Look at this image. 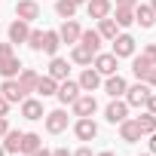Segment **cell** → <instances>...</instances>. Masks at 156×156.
I'll use <instances>...</instances> for the list:
<instances>
[{"mask_svg": "<svg viewBox=\"0 0 156 156\" xmlns=\"http://www.w3.org/2000/svg\"><path fill=\"white\" fill-rule=\"evenodd\" d=\"M150 92H153V89H150L144 80H138L135 86H126V104H129V107H144V101H147Z\"/></svg>", "mask_w": 156, "mask_h": 156, "instance_id": "6da1fadb", "label": "cell"}, {"mask_svg": "<svg viewBox=\"0 0 156 156\" xmlns=\"http://www.w3.org/2000/svg\"><path fill=\"white\" fill-rule=\"evenodd\" d=\"M73 135L80 138V141H95V138H98V122H95L92 116H76Z\"/></svg>", "mask_w": 156, "mask_h": 156, "instance_id": "7a4b0ae2", "label": "cell"}, {"mask_svg": "<svg viewBox=\"0 0 156 156\" xmlns=\"http://www.w3.org/2000/svg\"><path fill=\"white\" fill-rule=\"evenodd\" d=\"M92 67H95L101 76H110V73H116V67H119V58H116L113 52H98V55L92 58Z\"/></svg>", "mask_w": 156, "mask_h": 156, "instance_id": "3957f363", "label": "cell"}, {"mask_svg": "<svg viewBox=\"0 0 156 156\" xmlns=\"http://www.w3.org/2000/svg\"><path fill=\"white\" fill-rule=\"evenodd\" d=\"M16 19H22V22H37L40 19V3L37 0H19L16 3Z\"/></svg>", "mask_w": 156, "mask_h": 156, "instance_id": "277c9868", "label": "cell"}, {"mask_svg": "<svg viewBox=\"0 0 156 156\" xmlns=\"http://www.w3.org/2000/svg\"><path fill=\"white\" fill-rule=\"evenodd\" d=\"M80 83H73V80H61L58 83V92H55V98L61 101V104H73L76 98H80Z\"/></svg>", "mask_w": 156, "mask_h": 156, "instance_id": "5b68a950", "label": "cell"}, {"mask_svg": "<svg viewBox=\"0 0 156 156\" xmlns=\"http://www.w3.org/2000/svg\"><path fill=\"white\" fill-rule=\"evenodd\" d=\"M110 43H113V55H116V58H132V55H135V37L116 34Z\"/></svg>", "mask_w": 156, "mask_h": 156, "instance_id": "8992f818", "label": "cell"}, {"mask_svg": "<svg viewBox=\"0 0 156 156\" xmlns=\"http://www.w3.org/2000/svg\"><path fill=\"white\" fill-rule=\"evenodd\" d=\"M0 95H3L9 104H22L28 95H25V89L19 86V80H3V86H0Z\"/></svg>", "mask_w": 156, "mask_h": 156, "instance_id": "52a82bcc", "label": "cell"}, {"mask_svg": "<svg viewBox=\"0 0 156 156\" xmlns=\"http://www.w3.org/2000/svg\"><path fill=\"white\" fill-rule=\"evenodd\" d=\"M104 116H107V122H113V126H119L126 116H129V104L126 101H119V98H113L110 104H107V110H104Z\"/></svg>", "mask_w": 156, "mask_h": 156, "instance_id": "ba28073f", "label": "cell"}, {"mask_svg": "<svg viewBox=\"0 0 156 156\" xmlns=\"http://www.w3.org/2000/svg\"><path fill=\"white\" fill-rule=\"evenodd\" d=\"M67 129V113L64 110H49L46 113V132L49 135H61Z\"/></svg>", "mask_w": 156, "mask_h": 156, "instance_id": "9c48e42d", "label": "cell"}, {"mask_svg": "<svg viewBox=\"0 0 156 156\" xmlns=\"http://www.w3.org/2000/svg\"><path fill=\"white\" fill-rule=\"evenodd\" d=\"M76 83H80V89H83V92H95V89L101 86V73L89 64V67L80 73V80H76Z\"/></svg>", "mask_w": 156, "mask_h": 156, "instance_id": "30bf717a", "label": "cell"}, {"mask_svg": "<svg viewBox=\"0 0 156 156\" xmlns=\"http://www.w3.org/2000/svg\"><path fill=\"white\" fill-rule=\"evenodd\" d=\"M80 31H83V28L76 25L73 19H64V25L58 28V37H61V43H70V46H73V43H80Z\"/></svg>", "mask_w": 156, "mask_h": 156, "instance_id": "8fae6325", "label": "cell"}, {"mask_svg": "<svg viewBox=\"0 0 156 156\" xmlns=\"http://www.w3.org/2000/svg\"><path fill=\"white\" fill-rule=\"evenodd\" d=\"M95 110H98V101H95L92 92H89V95H80V98L73 101V113H76V116H92Z\"/></svg>", "mask_w": 156, "mask_h": 156, "instance_id": "7c38bea8", "label": "cell"}, {"mask_svg": "<svg viewBox=\"0 0 156 156\" xmlns=\"http://www.w3.org/2000/svg\"><path fill=\"white\" fill-rule=\"evenodd\" d=\"M22 116L31 119V122H34V119H43V116H46V113H43V101H40V98H25V101H22Z\"/></svg>", "mask_w": 156, "mask_h": 156, "instance_id": "4fadbf2b", "label": "cell"}, {"mask_svg": "<svg viewBox=\"0 0 156 156\" xmlns=\"http://www.w3.org/2000/svg\"><path fill=\"white\" fill-rule=\"evenodd\" d=\"M86 12H89V19H107L113 12V3H110V0H89Z\"/></svg>", "mask_w": 156, "mask_h": 156, "instance_id": "5bb4252c", "label": "cell"}, {"mask_svg": "<svg viewBox=\"0 0 156 156\" xmlns=\"http://www.w3.org/2000/svg\"><path fill=\"white\" fill-rule=\"evenodd\" d=\"M119 138H122L126 144H135V141H141V129H138V122L126 116V119L119 122Z\"/></svg>", "mask_w": 156, "mask_h": 156, "instance_id": "9a60e30c", "label": "cell"}, {"mask_svg": "<svg viewBox=\"0 0 156 156\" xmlns=\"http://www.w3.org/2000/svg\"><path fill=\"white\" fill-rule=\"evenodd\" d=\"M95 55H98V52H92L89 46H83V43H73V52H70V61H73V64H83V67H89Z\"/></svg>", "mask_w": 156, "mask_h": 156, "instance_id": "2e32d148", "label": "cell"}, {"mask_svg": "<svg viewBox=\"0 0 156 156\" xmlns=\"http://www.w3.org/2000/svg\"><path fill=\"white\" fill-rule=\"evenodd\" d=\"M104 92H107L110 98H122V95H126V80H122L119 73H110L107 80H104Z\"/></svg>", "mask_w": 156, "mask_h": 156, "instance_id": "e0dca14e", "label": "cell"}, {"mask_svg": "<svg viewBox=\"0 0 156 156\" xmlns=\"http://www.w3.org/2000/svg\"><path fill=\"white\" fill-rule=\"evenodd\" d=\"M135 22H138L141 28H153V25H156V12L150 9V3H138V6H135Z\"/></svg>", "mask_w": 156, "mask_h": 156, "instance_id": "ac0fdd59", "label": "cell"}, {"mask_svg": "<svg viewBox=\"0 0 156 156\" xmlns=\"http://www.w3.org/2000/svg\"><path fill=\"white\" fill-rule=\"evenodd\" d=\"M28 34H31V25H28V22L16 19V22L9 25V43H28Z\"/></svg>", "mask_w": 156, "mask_h": 156, "instance_id": "d6986e66", "label": "cell"}, {"mask_svg": "<svg viewBox=\"0 0 156 156\" xmlns=\"http://www.w3.org/2000/svg\"><path fill=\"white\" fill-rule=\"evenodd\" d=\"M19 73H22V61L16 55H9V58L0 61V76H3V80H16Z\"/></svg>", "mask_w": 156, "mask_h": 156, "instance_id": "ffe728a7", "label": "cell"}, {"mask_svg": "<svg viewBox=\"0 0 156 156\" xmlns=\"http://www.w3.org/2000/svg\"><path fill=\"white\" fill-rule=\"evenodd\" d=\"M22 138H25V132H16V129H9L6 135H3V150L6 153H22Z\"/></svg>", "mask_w": 156, "mask_h": 156, "instance_id": "44dd1931", "label": "cell"}, {"mask_svg": "<svg viewBox=\"0 0 156 156\" xmlns=\"http://www.w3.org/2000/svg\"><path fill=\"white\" fill-rule=\"evenodd\" d=\"M16 80H19V86H22V89H25V95H28V92H34V89H37L40 73H37V70H31V67H22V73L16 76Z\"/></svg>", "mask_w": 156, "mask_h": 156, "instance_id": "7402d4cb", "label": "cell"}, {"mask_svg": "<svg viewBox=\"0 0 156 156\" xmlns=\"http://www.w3.org/2000/svg\"><path fill=\"white\" fill-rule=\"evenodd\" d=\"M40 98H52L55 92H58V80H52V76L46 73V76H40V80H37V89H34Z\"/></svg>", "mask_w": 156, "mask_h": 156, "instance_id": "603a6c76", "label": "cell"}, {"mask_svg": "<svg viewBox=\"0 0 156 156\" xmlns=\"http://www.w3.org/2000/svg\"><path fill=\"white\" fill-rule=\"evenodd\" d=\"M67 70H70V67H67V61H64V58H58V55H52V61H49V76H52V80H58V83H61V80H67Z\"/></svg>", "mask_w": 156, "mask_h": 156, "instance_id": "cb8c5ba5", "label": "cell"}, {"mask_svg": "<svg viewBox=\"0 0 156 156\" xmlns=\"http://www.w3.org/2000/svg\"><path fill=\"white\" fill-rule=\"evenodd\" d=\"M150 67H153V61H150V58H144V55H132V73L138 76V80H147Z\"/></svg>", "mask_w": 156, "mask_h": 156, "instance_id": "d4e9b609", "label": "cell"}, {"mask_svg": "<svg viewBox=\"0 0 156 156\" xmlns=\"http://www.w3.org/2000/svg\"><path fill=\"white\" fill-rule=\"evenodd\" d=\"M110 19H113L119 28H129V25H135V9H129V6H116V9L110 12Z\"/></svg>", "mask_w": 156, "mask_h": 156, "instance_id": "484cf974", "label": "cell"}, {"mask_svg": "<svg viewBox=\"0 0 156 156\" xmlns=\"http://www.w3.org/2000/svg\"><path fill=\"white\" fill-rule=\"evenodd\" d=\"M98 34H101V40H113L116 34H119V25L107 16V19H98Z\"/></svg>", "mask_w": 156, "mask_h": 156, "instance_id": "4316f807", "label": "cell"}, {"mask_svg": "<svg viewBox=\"0 0 156 156\" xmlns=\"http://www.w3.org/2000/svg\"><path fill=\"white\" fill-rule=\"evenodd\" d=\"M58 46H61V37H58V31H43V49H40V52H46V55H55V52H58Z\"/></svg>", "mask_w": 156, "mask_h": 156, "instance_id": "83f0119b", "label": "cell"}, {"mask_svg": "<svg viewBox=\"0 0 156 156\" xmlns=\"http://www.w3.org/2000/svg\"><path fill=\"white\" fill-rule=\"evenodd\" d=\"M40 147H43V138H40L37 132H25V138H22V153L31 156V153L40 150Z\"/></svg>", "mask_w": 156, "mask_h": 156, "instance_id": "f1b7e54d", "label": "cell"}, {"mask_svg": "<svg viewBox=\"0 0 156 156\" xmlns=\"http://www.w3.org/2000/svg\"><path fill=\"white\" fill-rule=\"evenodd\" d=\"M80 43L89 46L92 52H98V49H101V34H98V31H80Z\"/></svg>", "mask_w": 156, "mask_h": 156, "instance_id": "f546056e", "label": "cell"}, {"mask_svg": "<svg viewBox=\"0 0 156 156\" xmlns=\"http://www.w3.org/2000/svg\"><path fill=\"white\" fill-rule=\"evenodd\" d=\"M135 122H138L141 135H150V132H156V113H150V110H147V113H141Z\"/></svg>", "mask_w": 156, "mask_h": 156, "instance_id": "4dcf8cb0", "label": "cell"}, {"mask_svg": "<svg viewBox=\"0 0 156 156\" xmlns=\"http://www.w3.org/2000/svg\"><path fill=\"white\" fill-rule=\"evenodd\" d=\"M55 12L61 19H73L76 16V3H73V0H55Z\"/></svg>", "mask_w": 156, "mask_h": 156, "instance_id": "1f68e13d", "label": "cell"}, {"mask_svg": "<svg viewBox=\"0 0 156 156\" xmlns=\"http://www.w3.org/2000/svg\"><path fill=\"white\" fill-rule=\"evenodd\" d=\"M28 46H31L34 52H40V49H43V31L31 28V34H28Z\"/></svg>", "mask_w": 156, "mask_h": 156, "instance_id": "d6a6232c", "label": "cell"}, {"mask_svg": "<svg viewBox=\"0 0 156 156\" xmlns=\"http://www.w3.org/2000/svg\"><path fill=\"white\" fill-rule=\"evenodd\" d=\"M144 58H150L153 64H156V43H150V46H144V52H141Z\"/></svg>", "mask_w": 156, "mask_h": 156, "instance_id": "836d02e7", "label": "cell"}, {"mask_svg": "<svg viewBox=\"0 0 156 156\" xmlns=\"http://www.w3.org/2000/svg\"><path fill=\"white\" fill-rule=\"evenodd\" d=\"M144 107H147L150 113H156V92H150V95H147V101H144Z\"/></svg>", "mask_w": 156, "mask_h": 156, "instance_id": "e575fe53", "label": "cell"}, {"mask_svg": "<svg viewBox=\"0 0 156 156\" xmlns=\"http://www.w3.org/2000/svg\"><path fill=\"white\" fill-rule=\"evenodd\" d=\"M12 55V43H0V61Z\"/></svg>", "mask_w": 156, "mask_h": 156, "instance_id": "d590c367", "label": "cell"}, {"mask_svg": "<svg viewBox=\"0 0 156 156\" xmlns=\"http://www.w3.org/2000/svg\"><path fill=\"white\" fill-rule=\"evenodd\" d=\"M144 83H147L150 89H156V64L150 67V73H147V80H144Z\"/></svg>", "mask_w": 156, "mask_h": 156, "instance_id": "8d00e7d4", "label": "cell"}, {"mask_svg": "<svg viewBox=\"0 0 156 156\" xmlns=\"http://www.w3.org/2000/svg\"><path fill=\"white\" fill-rule=\"evenodd\" d=\"M116 6H129V9H135V6H138V0H116Z\"/></svg>", "mask_w": 156, "mask_h": 156, "instance_id": "74e56055", "label": "cell"}, {"mask_svg": "<svg viewBox=\"0 0 156 156\" xmlns=\"http://www.w3.org/2000/svg\"><path fill=\"white\" fill-rule=\"evenodd\" d=\"M6 132H9V122H6V116H0V138H3Z\"/></svg>", "mask_w": 156, "mask_h": 156, "instance_id": "f35d334b", "label": "cell"}, {"mask_svg": "<svg viewBox=\"0 0 156 156\" xmlns=\"http://www.w3.org/2000/svg\"><path fill=\"white\" fill-rule=\"evenodd\" d=\"M6 110H9V101H6L3 95H0V116H6Z\"/></svg>", "mask_w": 156, "mask_h": 156, "instance_id": "ab89813d", "label": "cell"}, {"mask_svg": "<svg viewBox=\"0 0 156 156\" xmlns=\"http://www.w3.org/2000/svg\"><path fill=\"white\" fill-rule=\"evenodd\" d=\"M52 156H73L70 150H64V147H58V150H52Z\"/></svg>", "mask_w": 156, "mask_h": 156, "instance_id": "60d3db41", "label": "cell"}, {"mask_svg": "<svg viewBox=\"0 0 156 156\" xmlns=\"http://www.w3.org/2000/svg\"><path fill=\"white\" fill-rule=\"evenodd\" d=\"M73 156H92V150H89V147H80V150H76Z\"/></svg>", "mask_w": 156, "mask_h": 156, "instance_id": "b9f144b4", "label": "cell"}, {"mask_svg": "<svg viewBox=\"0 0 156 156\" xmlns=\"http://www.w3.org/2000/svg\"><path fill=\"white\" fill-rule=\"evenodd\" d=\"M150 153H156V132H150Z\"/></svg>", "mask_w": 156, "mask_h": 156, "instance_id": "7bdbcfd3", "label": "cell"}, {"mask_svg": "<svg viewBox=\"0 0 156 156\" xmlns=\"http://www.w3.org/2000/svg\"><path fill=\"white\" fill-rule=\"evenodd\" d=\"M31 156H52V153H49V150H43V147H40V150H34V153H31Z\"/></svg>", "mask_w": 156, "mask_h": 156, "instance_id": "ee69618b", "label": "cell"}, {"mask_svg": "<svg viewBox=\"0 0 156 156\" xmlns=\"http://www.w3.org/2000/svg\"><path fill=\"white\" fill-rule=\"evenodd\" d=\"M98 156H116V153H110V150H104V153H98Z\"/></svg>", "mask_w": 156, "mask_h": 156, "instance_id": "f6af8a7d", "label": "cell"}, {"mask_svg": "<svg viewBox=\"0 0 156 156\" xmlns=\"http://www.w3.org/2000/svg\"><path fill=\"white\" fill-rule=\"evenodd\" d=\"M150 9H153V12H156V0H150Z\"/></svg>", "mask_w": 156, "mask_h": 156, "instance_id": "bcb514c9", "label": "cell"}, {"mask_svg": "<svg viewBox=\"0 0 156 156\" xmlns=\"http://www.w3.org/2000/svg\"><path fill=\"white\" fill-rule=\"evenodd\" d=\"M73 3H76V6H80V3H89V0H73Z\"/></svg>", "mask_w": 156, "mask_h": 156, "instance_id": "7dc6e473", "label": "cell"}, {"mask_svg": "<svg viewBox=\"0 0 156 156\" xmlns=\"http://www.w3.org/2000/svg\"><path fill=\"white\" fill-rule=\"evenodd\" d=\"M0 156H6V150H3V144H0Z\"/></svg>", "mask_w": 156, "mask_h": 156, "instance_id": "c3c4849f", "label": "cell"}, {"mask_svg": "<svg viewBox=\"0 0 156 156\" xmlns=\"http://www.w3.org/2000/svg\"><path fill=\"white\" fill-rule=\"evenodd\" d=\"M16 156H25V153H16Z\"/></svg>", "mask_w": 156, "mask_h": 156, "instance_id": "681fc988", "label": "cell"}]
</instances>
